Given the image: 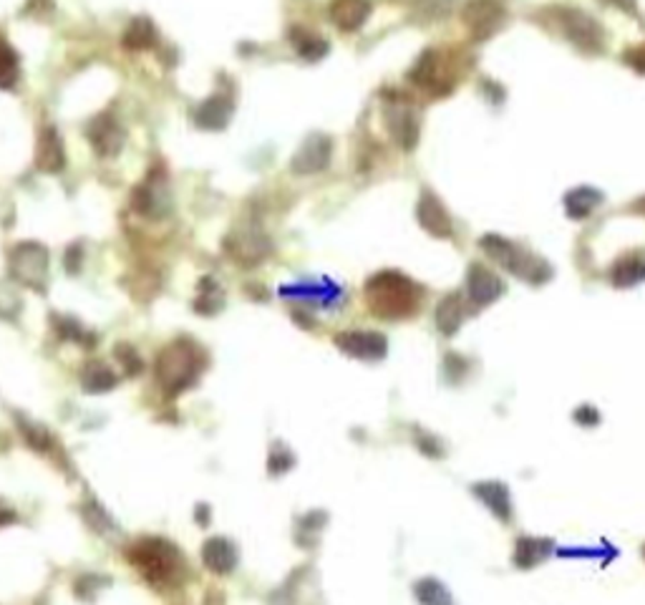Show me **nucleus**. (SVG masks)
<instances>
[{
	"mask_svg": "<svg viewBox=\"0 0 645 605\" xmlns=\"http://www.w3.org/2000/svg\"><path fill=\"white\" fill-rule=\"evenodd\" d=\"M132 560L139 568V573H144L146 580L154 585H169L182 570V555L164 540H144L136 543L132 550Z\"/></svg>",
	"mask_w": 645,
	"mask_h": 605,
	"instance_id": "obj_4",
	"label": "nucleus"
},
{
	"mask_svg": "<svg viewBox=\"0 0 645 605\" xmlns=\"http://www.w3.org/2000/svg\"><path fill=\"white\" fill-rule=\"evenodd\" d=\"M63 167H66V152L61 134L53 126H46L36 144V169L43 175H58Z\"/></svg>",
	"mask_w": 645,
	"mask_h": 605,
	"instance_id": "obj_13",
	"label": "nucleus"
},
{
	"mask_svg": "<svg viewBox=\"0 0 645 605\" xmlns=\"http://www.w3.org/2000/svg\"><path fill=\"white\" fill-rule=\"evenodd\" d=\"M417 595L421 605H451L447 588L437 580H421L417 585Z\"/></svg>",
	"mask_w": 645,
	"mask_h": 605,
	"instance_id": "obj_29",
	"label": "nucleus"
},
{
	"mask_svg": "<svg viewBox=\"0 0 645 605\" xmlns=\"http://www.w3.org/2000/svg\"><path fill=\"white\" fill-rule=\"evenodd\" d=\"M603 202V195L597 192V189H590V187H577L573 189L570 195H567V199H565V207H567V215L575 219H583L587 218L590 212H593L597 205Z\"/></svg>",
	"mask_w": 645,
	"mask_h": 605,
	"instance_id": "obj_22",
	"label": "nucleus"
},
{
	"mask_svg": "<svg viewBox=\"0 0 645 605\" xmlns=\"http://www.w3.org/2000/svg\"><path fill=\"white\" fill-rule=\"evenodd\" d=\"M202 557H205L209 570H215V573H229V570L235 568V563H238L235 547H232L227 540H222V537L209 540V543L205 545V550H202Z\"/></svg>",
	"mask_w": 645,
	"mask_h": 605,
	"instance_id": "obj_21",
	"label": "nucleus"
},
{
	"mask_svg": "<svg viewBox=\"0 0 645 605\" xmlns=\"http://www.w3.org/2000/svg\"><path fill=\"white\" fill-rule=\"evenodd\" d=\"M417 215L421 228L427 232H431L434 238H451V235H454L447 207L441 205V199H439L434 192H424V195L418 197Z\"/></svg>",
	"mask_w": 645,
	"mask_h": 605,
	"instance_id": "obj_12",
	"label": "nucleus"
},
{
	"mask_svg": "<svg viewBox=\"0 0 645 605\" xmlns=\"http://www.w3.org/2000/svg\"><path fill=\"white\" fill-rule=\"evenodd\" d=\"M481 248L487 250L492 260L500 262L504 271H510L512 275H517L522 281L527 282H545L552 275V271L547 268V262L534 258L532 252H527L520 245L504 240L500 235H487L481 238Z\"/></svg>",
	"mask_w": 645,
	"mask_h": 605,
	"instance_id": "obj_3",
	"label": "nucleus"
},
{
	"mask_svg": "<svg viewBox=\"0 0 645 605\" xmlns=\"http://www.w3.org/2000/svg\"><path fill=\"white\" fill-rule=\"evenodd\" d=\"M222 302H225V295H222V291L217 288V282L212 281V278H205V281L199 282V301H197V311L205 315H215L222 308Z\"/></svg>",
	"mask_w": 645,
	"mask_h": 605,
	"instance_id": "obj_28",
	"label": "nucleus"
},
{
	"mask_svg": "<svg viewBox=\"0 0 645 605\" xmlns=\"http://www.w3.org/2000/svg\"><path fill=\"white\" fill-rule=\"evenodd\" d=\"M408 79L418 84L421 89H427L431 94H447L454 81H449L447 76L439 69V53L424 51L418 56V61L414 63V69L408 71Z\"/></svg>",
	"mask_w": 645,
	"mask_h": 605,
	"instance_id": "obj_14",
	"label": "nucleus"
},
{
	"mask_svg": "<svg viewBox=\"0 0 645 605\" xmlns=\"http://www.w3.org/2000/svg\"><path fill=\"white\" fill-rule=\"evenodd\" d=\"M335 345L361 361H381L386 356V338L374 331H344L335 335Z\"/></svg>",
	"mask_w": 645,
	"mask_h": 605,
	"instance_id": "obj_11",
	"label": "nucleus"
},
{
	"mask_svg": "<svg viewBox=\"0 0 645 605\" xmlns=\"http://www.w3.org/2000/svg\"><path fill=\"white\" fill-rule=\"evenodd\" d=\"M229 116H232V99L227 94H215L199 106L197 114H195V122H197L199 129L219 132V129L227 126Z\"/></svg>",
	"mask_w": 645,
	"mask_h": 605,
	"instance_id": "obj_18",
	"label": "nucleus"
},
{
	"mask_svg": "<svg viewBox=\"0 0 645 605\" xmlns=\"http://www.w3.org/2000/svg\"><path fill=\"white\" fill-rule=\"evenodd\" d=\"M474 492H477L481 500L487 502V507H490L497 517H502V520L510 517V494L504 490V484H500V482H481V484L474 487Z\"/></svg>",
	"mask_w": 645,
	"mask_h": 605,
	"instance_id": "obj_23",
	"label": "nucleus"
},
{
	"mask_svg": "<svg viewBox=\"0 0 645 605\" xmlns=\"http://www.w3.org/2000/svg\"><path fill=\"white\" fill-rule=\"evenodd\" d=\"M625 61H628V66H633L635 71L645 73V46L630 48V51L625 53Z\"/></svg>",
	"mask_w": 645,
	"mask_h": 605,
	"instance_id": "obj_32",
	"label": "nucleus"
},
{
	"mask_svg": "<svg viewBox=\"0 0 645 605\" xmlns=\"http://www.w3.org/2000/svg\"><path fill=\"white\" fill-rule=\"evenodd\" d=\"M502 291H504V285H502L500 278L492 271H487L484 265L474 262L469 268V295L477 305H490V302L500 298Z\"/></svg>",
	"mask_w": 645,
	"mask_h": 605,
	"instance_id": "obj_15",
	"label": "nucleus"
},
{
	"mask_svg": "<svg viewBox=\"0 0 645 605\" xmlns=\"http://www.w3.org/2000/svg\"><path fill=\"white\" fill-rule=\"evenodd\" d=\"M414 8H417L421 18L431 21V18L447 16L449 8H451V0H414Z\"/></svg>",
	"mask_w": 645,
	"mask_h": 605,
	"instance_id": "obj_30",
	"label": "nucleus"
},
{
	"mask_svg": "<svg viewBox=\"0 0 645 605\" xmlns=\"http://www.w3.org/2000/svg\"><path fill=\"white\" fill-rule=\"evenodd\" d=\"M371 16V3L368 0H333L331 3V18L341 31H358Z\"/></svg>",
	"mask_w": 645,
	"mask_h": 605,
	"instance_id": "obj_17",
	"label": "nucleus"
},
{
	"mask_svg": "<svg viewBox=\"0 0 645 605\" xmlns=\"http://www.w3.org/2000/svg\"><path fill=\"white\" fill-rule=\"evenodd\" d=\"M565 38L577 46L585 53H600L605 48L603 26L590 18L587 13L573 11V8H557L555 11Z\"/></svg>",
	"mask_w": 645,
	"mask_h": 605,
	"instance_id": "obj_5",
	"label": "nucleus"
},
{
	"mask_svg": "<svg viewBox=\"0 0 645 605\" xmlns=\"http://www.w3.org/2000/svg\"><path fill=\"white\" fill-rule=\"evenodd\" d=\"M610 281L618 288H630V285L645 281V250L628 252L625 258L615 262L613 271H610Z\"/></svg>",
	"mask_w": 645,
	"mask_h": 605,
	"instance_id": "obj_19",
	"label": "nucleus"
},
{
	"mask_svg": "<svg viewBox=\"0 0 645 605\" xmlns=\"http://www.w3.org/2000/svg\"><path fill=\"white\" fill-rule=\"evenodd\" d=\"M86 134H89V142H91V146H94V152L99 157L114 159L116 154L124 149V129L119 126V122H116V116L111 114V111L96 116L94 122L89 124V129H86Z\"/></svg>",
	"mask_w": 645,
	"mask_h": 605,
	"instance_id": "obj_8",
	"label": "nucleus"
},
{
	"mask_svg": "<svg viewBox=\"0 0 645 605\" xmlns=\"http://www.w3.org/2000/svg\"><path fill=\"white\" fill-rule=\"evenodd\" d=\"M202 354L189 341H174L156 356V381L167 394H179L197 381L202 371Z\"/></svg>",
	"mask_w": 645,
	"mask_h": 605,
	"instance_id": "obj_2",
	"label": "nucleus"
},
{
	"mask_svg": "<svg viewBox=\"0 0 645 605\" xmlns=\"http://www.w3.org/2000/svg\"><path fill=\"white\" fill-rule=\"evenodd\" d=\"M134 207L146 218H162L169 212V192L164 185V172L156 167L134 192Z\"/></svg>",
	"mask_w": 645,
	"mask_h": 605,
	"instance_id": "obj_10",
	"label": "nucleus"
},
{
	"mask_svg": "<svg viewBox=\"0 0 645 605\" xmlns=\"http://www.w3.org/2000/svg\"><path fill=\"white\" fill-rule=\"evenodd\" d=\"M11 275L23 285L41 291L48 275V250L38 242H21L11 252Z\"/></svg>",
	"mask_w": 645,
	"mask_h": 605,
	"instance_id": "obj_6",
	"label": "nucleus"
},
{
	"mask_svg": "<svg viewBox=\"0 0 645 605\" xmlns=\"http://www.w3.org/2000/svg\"><path fill=\"white\" fill-rule=\"evenodd\" d=\"M391 122H388V126H391V134L398 139V144L404 146V149H411V146L417 144V136H418V124L417 119H414V114L408 111V109H396L394 116H388Z\"/></svg>",
	"mask_w": 645,
	"mask_h": 605,
	"instance_id": "obj_24",
	"label": "nucleus"
},
{
	"mask_svg": "<svg viewBox=\"0 0 645 605\" xmlns=\"http://www.w3.org/2000/svg\"><path fill=\"white\" fill-rule=\"evenodd\" d=\"M331 154H333V142L325 134H312L292 154L291 169L295 175H315V172H322L328 167Z\"/></svg>",
	"mask_w": 645,
	"mask_h": 605,
	"instance_id": "obj_9",
	"label": "nucleus"
},
{
	"mask_svg": "<svg viewBox=\"0 0 645 605\" xmlns=\"http://www.w3.org/2000/svg\"><path fill=\"white\" fill-rule=\"evenodd\" d=\"M116 356L124 361V366L129 368V374H136L139 368H142V358L136 356V351L132 348V345H126V344H122L119 348H116Z\"/></svg>",
	"mask_w": 645,
	"mask_h": 605,
	"instance_id": "obj_31",
	"label": "nucleus"
},
{
	"mask_svg": "<svg viewBox=\"0 0 645 605\" xmlns=\"http://www.w3.org/2000/svg\"><path fill=\"white\" fill-rule=\"evenodd\" d=\"M81 381H84L86 391H106L116 384V374L101 361H91L86 366L84 374H81Z\"/></svg>",
	"mask_w": 645,
	"mask_h": 605,
	"instance_id": "obj_26",
	"label": "nucleus"
},
{
	"mask_svg": "<svg viewBox=\"0 0 645 605\" xmlns=\"http://www.w3.org/2000/svg\"><path fill=\"white\" fill-rule=\"evenodd\" d=\"M291 38H292V46L298 48V53H301L302 58H308V61H318V58H322V56L328 53V43L308 31L295 28V31L291 33Z\"/></svg>",
	"mask_w": 645,
	"mask_h": 605,
	"instance_id": "obj_27",
	"label": "nucleus"
},
{
	"mask_svg": "<svg viewBox=\"0 0 645 605\" xmlns=\"http://www.w3.org/2000/svg\"><path fill=\"white\" fill-rule=\"evenodd\" d=\"M461 18L467 23L474 41H487L504 26L507 13L502 8L500 0H469L461 11Z\"/></svg>",
	"mask_w": 645,
	"mask_h": 605,
	"instance_id": "obj_7",
	"label": "nucleus"
},
{
	"mask_svg": "<svg viewBox=\"0 0 645 605\" xmlns=\"http://www.w3.org/2000/svg\"><path fill=\"white\" fill-rule=\"evenodd\" d=\"M365 301L378 318H407L417 313L421 288L414 281L404 278L401 272L384 271L368 281Z\"/></svg>",
	"mask_w": 645,
	"mask_h": 605,
	"instance_id": "obj_1",
	"label": "nucleus"
},
{
	"mask_svg": "<svg viewBox=\"0 0 645 605\" xmlns=\"http://www.w3.org/2000/svg\"><path fill=\"white\" fill-rule=\"evenodd\" d=\"M227 250L229 255L238 258L239 265H255L260 258L268 255L270 245H268V240L262 238L260 232H238V235H232L227 240Z\"/></svg>",
	"mask_w": 645,
	"mask_h": 605,
	"instance_id": "obj_16",
	"label": "nucleus"
},
{
	"mask_svg": "<svg viewBox=\"0 0 645 605\" xmlns=\"http://www.w3.org/2000/svg\"><path fill=\"white\" fill-rule=\"evenodd\" d=\"M122 46L129 51H149L156 46V28L149 18H134L122 36Z\"/></svg>",
	"mask_w": 645,
	"mask_h": 605,
	"instance_id": "obj_20",
	"label": "nucleus"
},
{
	"mask_svg": "<svg viewBox=\"0 0 645 605\" xmlns=\"http://www.w3.org/2000/svg\"><path fill=\"white\" fill-rule=\"evenodd\" d=\"M461 318H464V308H461V301L459 295H447L444 301L439 302L437 308V325L441 334L451 335L461 325Z\"/></svg>",
	"mask_w": 645,
	"mask_h": 605,
	"instance_id": "obj_25",
	"label": "nucleus"
}]
</instances>
